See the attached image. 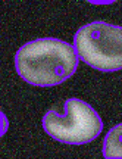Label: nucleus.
<instances>
[{"mask_svg":"<svg viewBox=\"0 0 122 159\" xmlns=\"http://www.w3.org/2000/svg\"><path fill=\"white\" fill-rule=\"evenodd\" d=\"M43 128L52 139L65 144H87L99 137L103 121L87 102L69 97L65 102V112L50 109L43 116Z\"/></svg>","mask_w":122,"mask_h":159,"instance_id":"3","label":"nucleus"},{"mask_svg":"<svg viewBox=\"0 0 122 159\" xmlns=\"http://www.w3.org/2000/svg\"><path fill=\"white\" fill-rule=\"evenodd\" d=\"M79 61L102 72L122 69V27L106 21L83 25L74 35Z\"/></svg>","mask_w":122,"mask_h":159,"instance_id":"2","label":"nucleus"},{"mask_svg":"<svg viewBox=\"0 0 122 159\" xmlns=\"http://www.w3.org/2000/svg\"><path fill=\"white\" fill-rule=\"evenodd\" d=\"M102 152L106 159H122V122L111 128L106 134Z\"/></svg>","mask_w":122,"mask_h":159,"instance_id":"4","label":"nucleus"},{"mask_svg":"<svg viewBox=\"0 0 122 159\" xmlns=\"http://www.w3.org/2000/svg\"><path fill=\"white\" fill-rule=\"evenodd\" d=\"M79 63L74 44L55 37L31 40L15 53L16 74L35 87H53L75 74Z\"/></svg>","mask_w":122,"mask_h":159,"instance_id":"1","label":"nucleus"}]
</instances>
